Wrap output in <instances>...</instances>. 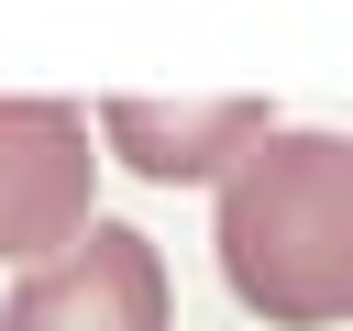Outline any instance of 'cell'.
Instances as JSON below:
<instances>
[{"label":"cell","mask_w":353,"mask_h":331,"mask_svg":"<svg viewBox=\"0 0 353 331\" xmlns=\"http://www.w3.org/2000/svg\"><path fill=\"white\" fill-rule=\"evenodd\" d=\"M221 276L276 331L353 320V132L265 121L221 166Z\"/></svg>","instance_id":"cell-1"},{"label":"cell","mask_w":353,"mask_h":331,"mask_svg":"<svg viewBox=\"0 0 353 331\" xmlns=\"http://www.w3.org/2000/svg\"><path fill=\"white\" fill-rule=\"evenodd\" d=\"M0 331H176L165 254H154L132 221H88L77 243H55V254L0 298Z\"/></svg>","instance_id":"cell-2"},{"label":"cell","mask_w":353,"mask_h":331,"mask_svg":"<svg viewBox=\"0 0 353 331\" xmlns=\"http://www.w3.org/2000/svg\"><path fill=\"white\" fill-rule=\"evenodd\" d=\"M88 121L66 99H0V265H44L55 243H77L88 210Z\"/></svg>","instance_id":"cell-3"},{"label":"cell","mask_w":353,"mask_h":331,"mask_svg":"<svg viewBox=\"0 0 353 331\" xmlns=\"http://www.w3.org/2000/svg\"><path fill=\"white\" fill-rule=\"evenodd\" d=\"M276 110L265 99H199V110H154V99H110L99 110V143L132 166V177H154V188H188V177H221L254 132H265Z\"/></svg>","instance_id":"cell-4"}]
</instances>
